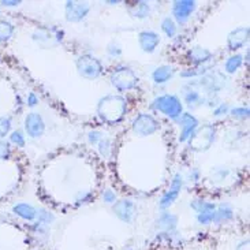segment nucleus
Returning a JSON list of instances; mask_svg holds the SVG:
<instances>
[{
	"label": "nucleus",
	"instance_id": "1a4fd4ad",
	"mask_svg": "<svg viewBox=\"0 0 250 250\" xmlns=\"http://www.w3.org/2000/svg\"><path fill=\"white\" fill-rule=\"evenodd\" d=\"M182 175L181 174H176L175 178H174V181L171 183V189L162 197V201H160V208L163 209H166V208H168L171 204L175 201V198L179 194V191L182 189Z\"/></svg>",
	"mask_w": 250,
	"mask_h": 250
},
{
	"label": "nucleus",
	"instance_id": "9b49d317",
	"mask_svg": "<svg viewBox=\"0 0 250 250\" xmlns=\"http://www.w3.org/2000/svg\"><path fill=\"white\" fill-rule=\"evenodd\" d=\"M114 209H115V213L121 220L126 222V223H131L133 222V219L135 216V208L134 204L131 203L130 200H122V201L116 203Z\"/></svg>",
	"mask_w": 250,
	"mask_h": 250
},
{
	"label": "nucleus",
	"instance_id": "cd10ccee",
	"mask_svg": "<svg viewBox=\"0 0 250 250\" xmlns=\"http://www.w3.org/2000/svg\"><path fill=\"white\" fill-rule=\"evenodd\" d=\"M11 127V121L8 118H0V138H3Z\"/></svg>",
	"mask_w": 250,
	"mask_h": 250
},
{
	"label": "nucleus",
	"instance_id": "f8f14e48",
	"mask_svg": "<svg viewBox=\"0 0 250 250\" xmlns=\"http://www.w3.org/2000/svg\"><path fill=\"white\" fill-rule=\"evenodd\" d=\"M138 42H140V47L142 48V51L150 54L156 49L157 44L160 42V39L155 32H142L138 37Z\"/></svg>",
	"mask_w": 250,
	"mask_h": 250
},
{
	"label": "nucleus",
	"instance_id": "0eeeda50",
	"mask_svg": "<svg viewBox=\"0 0 250 250\" xmlns=\"http://www.w3.org/2000/svg\"><path fill=\"white\" fill-rule=\"evenodd\" d=\"M25 128H26L27 134L36 138V137H40L44 133L45 125H44V121H42V118L39 114L32 112L25 119Z\"/></svg>",
	"mask_w": 250,
	"mask_h": 250
},
{
	"label": "nucleus",
	"instance_id": "423d86ee",
	"mask_svg": "<svg viewBox=\"0 0 250 250\" xmlns=\"http://www.w3.org/2000/svg\"><path fill=\"white\" fill-rule=\"evenodd\" d=\"M179 125H181V135H179V141L186 142L191 135L194 134V130L198 126L197 119L190 114H182L179 116Z\"/></svg>",
	"mask_w": 250,
	"mask_h": 250
},
{
	"label": "nucleus",
	"instance_id": "393cba45",
	"mask_svg": "<svg viewBox=\"0 0 250 250\" xmlns=\"http://www.w3.org/2000/svg\"><path fill=\"white\" fill-rule=\"evenodd\" d=\"M149 14V6L145 3V1H140L137 3V11L134 13V17H138V18H145Z\"/></svg>",
	"mask_w": 250,
	"mask_h": 250
},
{
	"label": "nucleus",
	"instance_id": "aec40b11",
	"mask_svg": "<svg viewBox=\"0 0 250 250\" xmlns=\"http://www.w3.org/2000/svg\"><path fill=\"white\" fill-rule=\"evenodd\" d=\"M190 207L196 210L197 215L205 213V212H213V210L216 209V205L215 204L204 201V200H196V201H193V203L190 204Z\"/></svg>",
	"mask_w": 250,
	"mask_h": 250
},
{
	"label": "nucleus",
	"instance_id": "6e6552de",
	"mask_svg": "<svg viewBox=\"0 0 250 250\" xmlns=\"http://www.w3.org/2000/svg\"><path fill=\"white\" fill-rule=\"evenodd\" d=\"M135 133L141 135H148L157 130V122L152 116L149 115H140L133 123Z\"/></svg>",
	"mask_w": 250,
	"mask_h": 250
},
{
	"label": "nucleus",
	"instance_id": "c9c22d12",
	"mask_svg": "<svg viewBox=\"0 0 250 250\" xmlns=\"http://www.w3.org/2000/svg\"><path fill=\"white\" fill-rule=\"evenodd\" d=\"M126 250H133V249H131V248H128V249H126Z\"/></svg>",
	"mask_w": 250,
	"mask_h": 250
},
{
	"label": "nucleus",
	"instance_id": "412c9836",
	"mask_svg": "<svg viewBox=\"0 0 250 250\" xmlns=\"http://www.w3.org/2000/svg\"><path fill=\"white\" fill-rule=\"evenodd\" d=\"M162 30L166 33V36L167 37H174L176 34V23L174 22V20L172 18H169V17H167V18H164L162 22Z\"/></svg>",
	"mask_w": 250,
	"mask_h": 250
},
{
	"label": "nucleus",
	"instance_id": "7c9ffc66",
	"mask_svg": "<svg viewBox=\"0 0 250 250\" xmlns=\"http://www.w3.org/2000/svg\"><path fill=\"white\" fill-rule=\"evenodd\" d=\"M229 112V105L227 104H220L217 108H215V111H213V115L215 116H222L224 115V114H227Z\"/></svg>",
	"mask_w": 250,
	"mask_h": 250
},
{
	"label": "nucleus",
	"instance_id": "a878e982",
	"mask_svg": "<svg viewBox=\"0 0 250 250\" xmlns=\"http://www.w3.org/2000/svg\"><path fill=\"white\" fill-rule=\"evenodd\" d=\"M10 141L15 144L17 146H23L25 145V137L23 134L21 133L20 130H17V131H13L11 135H10Z\"/></svg>",
	"mask_w": 250,
	"mask_h": 250
},
{
	"label": "nucleus",
	"instance_id": "4468645a",
	"mask_svg": "<svg viewBox=\"0 0 250 250\" xmlns=\"http://www.w3.org/2000/svg\"><path fill=\"white\" fill-rule=\"evenodd\" d=\"M13 212L17 216H20L21 219L27 220V222H32V220H34L37 217V212L39 210L36 209L33 205H30V204L20 203L17 204V205H14Z\"/></svg>",
	"mask_w": 250,
	"mask_h": 250
},
{
	"label": "nucleus",
	"instance_id": "473e14b6",
	"mask_svg": "<svg viewBox=\"0 0 250 250\" xmlns=\"http://www.w3.org/2000/svg\"><path fill=\"white\" fill-rule=\"evenodd\" d=\"M8 153H10L8 145H6V144H1V142H0V159H7Z\"/></svg>",
	"mask_w": 250,
	"mask_h": 250
},
{
	"label": "nucleus",
	"instance_id": "c756f323",
	"mask_svg": "<svg viewBox=\"0 0 250 250\" xmlns=\"http://www.w3.org/2000/svg\"><path fill=\"white\" fill-rule=\"evenodd\" d=\"M88 138H89V142H90V144H99V142H100V140L103 138V135L100 131L95 130V131H90V133H89Z\"/></svg>",
	"mask_w": 250,
	"mask_h": 250
},
{
	"label": "nucleus",
	"instance_id": "6ab92c4d",
	"mask_svg": "<svg viewBox=\"0 0 250 250\" xmlns=\"http://www.w3.org/2000/svg\"><path fill=\"white\" fill-rule=\"evenodd\" d=\"M242 56L241 55H232L230 56L226 63H224V68H226V71L229 73V74H234L235 71H238V68L242 66Z\"/></svg>",
	"mask_w": 250,
	"mask_h": 250
},
{
	"label": "nucleus",
	"instance_id": "20e7f679",
	"mask_svg": "<svg viewBox=\"0 0 250 250\" xmlns=\"http://www.w3.org/2000/svg\"><path fill=\"white\" fill-rule=\"evenodd\" d=\"M197 3L191 0H178L172 4V15L178 23H185L188 22L190 15L196 10Z\"/></svg>",
	"mask_w": 250,
	"mask_h": 250
},
{
	"label": "nucleus",
	"instance_id": "b1692460",
	"mask_svg": "<svg viewBox=\"0 0 250 250\" xmlns=\"http://www.w3.org/2000/svg\"><path fill=\"white\" fill-rule=\"evenodd\" d=\"M230 114L234 116V118H238V119H246V118H249V108L237 107V108L231 109Z\"/></svg>",
	"mask_w": 250,
	"mask_h": 250
},
{
	"label": "nucleus",
	"instance_id": "a211bd4d",
	"mask_svg": "<svg viewBox=\"0 0 250 250\" xmlns=\"http://www.w3.org/2000/svg\"><path fill=\"white\" fill-rule=\"evenodd\" d=\"M189 58L190 61H193L196 64H201L204 62L209 61L210 52L209 51H207V49H204V48L196 47L193 48L189 52Z\"/></svg>",
	"mask_w": 250,
	"mask_h": 250
},
{
	"label": "nucleus",
	"instance_id": "f704fd0d",
	"mask_svg": "<svg viewBox=\"0 0 250 250\" xmlns=\"http://www.w3.org/2000/svg\"><path fill=\"white\" fill-rule=\"evenodd\" d=\"M21 1H1V4L3 6H8V7H13V6H18Z\"/></svg>",
	"mask_w": 250,
	"mask_h": 250
},
{
	"label": "nucleus",
	"instance_id": "4be33fe9",
	"mask_svg": "<svg viewBox=\"0 0 250 250\" xmlns=\"http://www.w3.org/2000/svg\"><path fill=\"white\" fill-rule=\"evenodd\" d=\"M14 33V26L10 22L0 21V41L8 40Z\"/></svg>",
	"mask_w": 250,
	"mask_h": 250
},
{
	"label": "nucleus",
	"instance_id": "2eb2a0df",
	"mask_svg": "<svg viewBox=\"0 0 250 250\" xmlns=\"http://www.w3.org/2000/svg\"><path fill=\"white\" fill-rule=\"evenodd\" d=\"M234 216V212L229 204H222L215 209V216H213V223H224L227 220H231Z\"/></svg>",
	"mask_w": 250,
	"mask_h": 250
},
{
	"label": "nucleus",
	"instance_id": "2f4dec72",
	"mask_svg": "<svg viewBox=\"0 0 250 250\" xmlns=\"http://www.w3.org/2000/svg\"><path fill=\"white\" fill-rule=\"evenodd\" d=\"M37 104H39L37 96L34 95V93H29V96H27V105L29 107H36Z\"/></svg>",
	"mask_w": 250,
	"mask_h": 250
},
{
	"label": "nucleus",
	"instance_id": "f257e3e1",
	"mask_svg": "<svg viewBox=\"0 0 250 250\" xmlns=\"http://www.w3.org/2000/svg\"><path fill=\"white\" fill-rule=\"evenodd\" d=\"M126 112V102L119 96H107L99 105V115L109 123L118 122Z\"/></svg>",
	"mask_w": 250,
	"mask_h": 250
},
{
	"label": "nucleus",
	"instance_id": "7ed1b4c3",
	"mask_svg": "<svg viewBox=\"0 0 250 250\" xmlns=\"http://www.w3.org/2000/svg\"><path fill=\"white\" fill-rule=\"evenodd\" d=\"M137 81H138V78L127 67H123L122 70L116 68L115 71H114V75H112V85L118 90H121V92L126 90V89L133 88Z\"/></svg>",
	"mask_w": 250,
	"mask_h": 250
},
{
	"label": "nucleus",
	"instance_id": "f3484780",
	"mask_svg": "<svg viewBox=\"0 0 250 250\" xmlns=\"http://www.w3.org/2000/svg\"><path fill=\"white\" fill-rule=\"evenodd\" d=\"M157 223H159V227L162 230H164V232H171V231H174L176 229L178 219H176L175 215L166 212V213H163L162 216H160Z\"/></svg>",
	"mask_w": 250,
	"mask_h": 250
},
{
	"label": "nucleus",
	"instance_id": "f03ea898",
	"mask_svg": "<svg viewBox=\"0 0 250 250\" xmlns=\"http://www.w3.org/2000/svg\"><path fill=\"white\" fill-rule=\"evenodd\" d=\"M152 108L160 111L166 116H169L171 119H178L182 115V104L178 97L172 95L160 96L155 99V102L152 103Z\"/></svg>",
	"mask_w": 250,
	"mask_h": 250
},
{
	"label": "nucleus",
	"instance_id": "5701e85b",
	"mask_svg": "<svg viewBox=\"0 0 250 250\" xmlns=\"http://www.w3.org/2000/svg\"><path fill=\"white\" fill-rule=\"evenodd\" d=\"M213 216H215V210H213V212H205V213H200V215H197V222H198L200 224L207 226V224L213 223Z\"/></svg>",
	"mask_w": 250,
	"mask_h": 250
},
{
	"label": "nucleus",
	"instance_id": "39448f33",
	"mask_svg": "<svg viewBox=\"0 0 250 250\" xmlns=\"http://www.w3.org/2000/svg\"><path fill=\"white\" fill-rule=\"evenodd\" d=\"M78 70L83 77L88 78H96L102 74V64L96 58L92 56H81L78 61Z\"/></svg>",
	"mask_w": 250,
	"mask_h": 250
},
{
	"label": "nucleus",
	"instance_id": "dca6fc26",
	"mask_svg": "<svg viewBox=\"0 0 250 250\" xmlns=\"http://www.w3.org/2000/svg\"><path fill=\"white\" fill-rule=\"evenodd\" d=\"M172 74H174V70H172L171 66H160V67H157L152 73V78H153V81L156 83L162 85V83L168 82L171 80Z\"/></svg>",
	"mask_w": 250,
	"mask_h": 250
},
{
	"label": "nucleus",
	"instance_id": "bb28decb",
	"mask_svg": "<svg viewBox=\"0 0 250 250\" xmlns=\"http://www.w3.org/2000/svg\"><path fill=\"white\" fill-rule=\"evenodd\" d=\"M99 150H100V153H102L104 157H107L109 155V152H111V141H109L108 138H104V140H100L99 142Z\"/></svg>",
	"mask_w": 250,
	"mask_h": 250
},
{
	"label": "nucleus",
	"instance_id": "9d476101",
	"mask_svg": "<svg viewBox=\"0 0 250 250\" xmlns=\"http://www.w3.org/2000/svg\"><path fill=\"white\" fill-rule=\"evenodd\" d=\"M89 13L88 3H80V1H68L66 6V14H67V20L77 22L81 21L82 18L86 17Z\"/></svg>",
	"mask_w": 250,
	"mask_h": 250
},
{
	"label": "nucleus",
	"instance_id": "72a5a7b5",
	"mask_svg": "<svg viewBox=\"0 0 250 250\" xmlns=\"http://www.w3.org/2000/svg\"><path fill=\"white\" fill-rule=\"evenodd\" d=\"M237 250H249V241H244L242 244L238 245Z\"/></svg>",
	"mask_w": 250,
	"mask_h": 250
},
{
	"label": "nucleus",
	"instance_id": "ddd939ff",
	"mask_svg": "<svg viewBox=\"0 0 250 250\" xmlns=\"http://www.w3.org/2000/svg\"><path fill=\"white\" fill-rule=\"evenodd\" d=\"M248 37H249V29L248 27H241V29L234 30L229 36V47H230L231 51H235V49L244 47V44L248 41Z\"/></svg>",
	"mask_w": 250,
	"mask_h": 250
},
{
	"label": "nucleus",
	"instance_id": "c85d7f7f",
	"mask_svg": "<svg viewBox=\"0 0 250 250\" xmlns=\"http://www.w3.org/2000/svg\"><path fill=\"white\" fill-rule=\"evenodd\" d=\"M103 200L105 201L107 204H112L116 201V194L112 191V190H104V193H103Z\"/></svg>",
	"mask_w": 250,
	"mask_h": 250
}]
</instances>
